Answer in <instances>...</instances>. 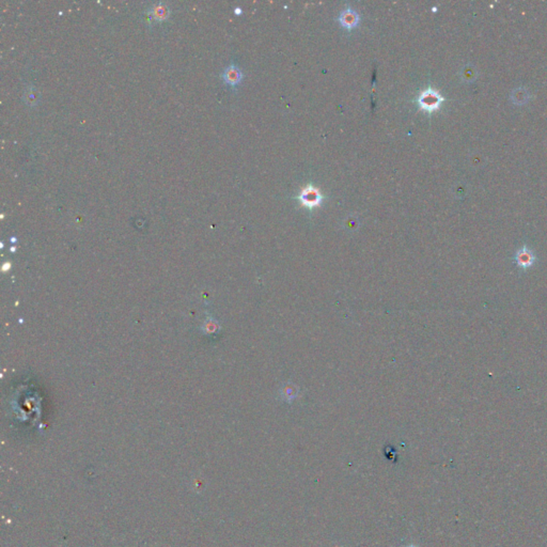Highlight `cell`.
<instances>
[{"instance_id": "10", "label": "cell", "mask_w": 547, "mask_h": 547, "mask_svg": "<svg viewBox=\"0 0 547 547\" xmlns=\"http://www.w3.org/2000/svg\"><path fill=\"white\" fill-rule=\"evenodd\" d=\"M234 13H235V14H237V15L241 14V13H242V9L239 8V6H237V8H235V10H234Z\"/></svg>"}, {"instance_id": "2", "label": "cell", "mask_w": 547, "mask_h": 547, "mask_svg": "<svg viewBox=\"0 0 547 547\" xmlns=\"http://www.w3.org/2000/svg\"><path fill=\"white\" fill-rule=\"evenodd\" d=\"M297 199L301 202L302 206H305L306 208L314 209L316 207H319L322 203L323 196L318 188H315L312 185H308L301 190L300 194L297 197Z\"/></svg>"}, {"instance_id": "8", "label": "cell", "mask_w": 547, "mask_h": 547, "mask_svg": "<svg viewBox=\"0 0 547 547\" xmlns=\"http://www.w3.org/2000/svg\"><path fill=\"white\" fill-rule=\"evenodd\" d=\"M529 97H530L529 92L527 91L525 88H522V87L514 90V91L512 92V94H511L512 101H513V103L515 104V105H524V104H526L527 102H528Z\"/></svg>"}, {"instance_id": "4", "label": "cell", "mask_w": 547, "mask_h": 547, "mask_svg": "<svg viewBox=\"0 0 547 547\" xmlns=\"http://www.w3.org/2000/svg\"><path fill=\"white\" fill-rule=\"evenodd\" d=\"M339 22L344 29L352 30L358 26L360 22V16L357 11L353 10L352 8H346L340 13Z\"/></svg>"}, {"instance_id": "9", "label": "cell", "mask_w": 547, "mask_h": 547, "mask_svg": "<svg viewBox=\"0 0 547 547\" xmlns=\"http://www.w3.org/2000/svg\"><path fill=\"white\" fill-rule=\"evenodd\" d=\"M477 75H478V72L476 68H473L471 64L466 65V67H464L462 70H461V78H462V81L466 83H471L473 81H476Z\"/></svg>"}, {"instance_id": "6", "label": "cell", "mask_w": 547, "mask_h": 547, "mask_svg": "<svg viewBox=\"0 0 547 547\" xmlns=\"http://www.w3.org/2000/svg\"><path fill=\"white\" fill-rule=\"evenodd\" d=\"M515 260H516V263L520 267L527 268V267H529L533 264V262H535L536 258L528 248L524 247L522 249H519L517 252V253L515 255Z\"/></svg>"}, {"instance_id": "7", "label": "cell", "mask_w": 547, "mask_h": 547, "mask_svg": "<svg viewBox=\"0 0 547 547\" xmlns=\"http://www.w3.org/2000/svg\"><path fill=\"white\" fill-rule=\"evenodd\" d=\"M23 98L26 104L30 105V106H35V105H37L39 102L40 92L38 91V89L35 87V85H28V87H26L24 91Z\"/></svg>"}, {"instance_id": "1", "label": "cell", "mask_w": 547, "mask_h": 547, "mask_svg": "<svg viewBox=\"0 0 547 547\" xmlns=\"http://www.w3.org/2000/svg\"><path fill=\"white\" fill-rule=\"evenodd\" d=\"M444 101L445 98L441 96L439 92L433 89L432 87H429L425 91H423L417 98L419 107L430 114L438 110Z\"/></svg>"}, {"instance_id": "3", "label": "cell", "mask_w": 547, "mask_h": 547, "mask_svg": "<svg viewBox=\"0 0 547 547\" xmlns=\"http://www.w3.org/2000/svg\"><path fill=\"white\" fill-rule=\"evenodd\" d=\"M171 12L170 6L166 2H156L147 10V18L149 22L164 21L168 18Z\"/></svg>"}, {"instance_id": "5", "label": "cell", "mask_w": 547, "mask_h": 547, "mask_svg": "<svg viewBox=\"0 0 547 547\" xmlns=\"http://www.w3.org/2000/svg\"><path fill=\"white\" fill-rule=\"evenodd\" d=\"M222 79L223 82L228 84L229 85L235 87V85H237L242 82L243 73L239 69V67H236L235 64H230L229 67H227L225 70H223Z\"/></svg>"}]
</instances>
